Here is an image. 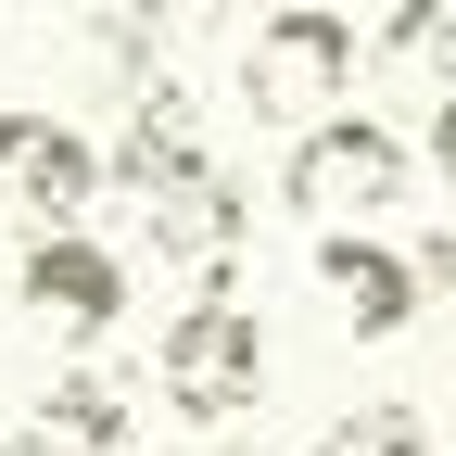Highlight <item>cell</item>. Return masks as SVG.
I'll return each mask as SVG.
<instances>
[{
  "mask_svg": "<svg viewBox=\"0 0 456 456\" xmlns=\"http://www.w3.org/2000/svg\"><path fill=\"white\" fill-rule=\"evenodd\" d=\"M152 380H165V406H178L191 431L254 419L266 406V317L241 292H191L178 317H165V342H152Z\"/></svg>",
  "mask_w": 456,
  "mask_h": 456,
  "instance_id": "obj_1",
  "label": "cell"
},
{
  "mask_svg": "<svg viewBox=\"0 0 456 456\" xmlns=\"http://www.w3.org/2000/svg\"><path fill=\"white\" fill-rule=\"evenodd\" d=\"M241 102L266 127H330V114H355V13H266L241 38Z\"/></svg>",
  "mask_w": 456,
  "mask_h": 456,
  "instance_id": "obj_2",
  "label": "cell"
},
{
  "mask_svg": "<svg viewBox=\"0 0 456 456\" xmlns=\"http://www.w3.org/2000/svg\"><path fill=\"white\" fill-rule=\"evenodd\" d=\"M406 178H419V152L393 140L380 114H330V127H305L292 165H279L292 216H317V228H368V216H393V203H406Z\"/></svg>",
  "mask_w": 456,
  "mask_h": 456,
  "instance_id": "obj_3",
  "label": "cell"
},
{
  "mask_svg": "<svg viewBox=\"0 0 456 456\" xmlns=\"http://www.w3.org/2000/svg\"><path fill=\"white\" fill-rule=\"evenodd\" d=\"M0 203L26 216V241H64V228H89V203H102V140H89V127H64V114H13Z\"/></svg>",
  "mask_w": 456,
  "mask_h": 456,
  "instance_id": "obj_4",
  "label": "cell"
},
{
  "mask_svg": "<svg viewBox=\"0 0 456 456\" xmlns=\"http://www.w3.org/2000/svg\"><path fill=\"white\" fill-rule=\"evenodd\" d=\"M13 305H26L51 342H102L114 317H127V254H102L89 228H64V241H26Z\"/></svg>",
  "mask_w": 456,
  "mask_h": 456,
  "instance_id": "obj_5",
  "label": "cell"
},
{
  "mask_svg": "<svg viewBox=\"0 0 456 456\" xmlns=\"http://www.w3.org/2000/svg\"><path fill=\"white\" fill-rule=\"evenodd\" d=\"M140 241H152L165 266H191L203 292H228V241H241V191H228L216 165H191V178L140 191Z\"/></svg>",
  "mask_w": 456,
  "mask_h": 456,
  "instance_id": "obj_6",
  "label": "cell"
},
{
  "mask_svg": "<svg viewBox=\"0 0 456 456\" xmlns=\"http://www.w3.org/2000/svg\"><path fill=\"white\" fill-rule=\"evenodd\" d=\"M317 279H330V317L355 330V342H393L419 317V266L393 254V241H368V228H317Z\"/></svg>",
  "mask_w": 456,
  "mask_h": 456,
  "instance_id": "obj_7",
  "label": "cell"
},
{
  "mask_svg": "<svg viewBox=\"0 0 456 456\" xmlns=\"http://www.w3.org/2000/svg\"><path fill=\"white\" fill-rule=\"evenodd\" d=\"M38 431L64 444V456H114V444H127V393H114L102 368H64V380L38 393Z\"/></svg>",
  "mask_w": 456,
  "mask_h": 456,
  "instance_id": "obj_8",
  "label": "cell"
},
{
  "mask_svg": "<svg viewBox=\"0 0 456 456\" xmlns=\"http://www.w3.org/2000/svg\"><path fill=\"white\" fill-rule=\"evenodd\" d=\"M317 456H431V431H419V406H342L317 431Z\"/></svg>",
  "mask_w": 456,
  "mask_h": 456,
  "instance_id": "obj_9",
  "label": "cell"
},
{
  "mask_svg": "<svg viewBox=\"0 0 456 456\" xmlns=\"http://www.w3.org/2000/svg\"><path fill=\"white\" fill-rule=\"evenodd\" d=\"M127 26H140V38H216L228 0H127Z\"/></svg>",
  "mask_w": 456,
  "mask_h": 456,
  "instance_id": "obj_10",
  "label": "cell"
},
{
  "mask_svg": "<svg viewBox=\"0 0 456 456\" xmlns=\"http://www.w3.org/2000/svg\"><path fill=\"white\" fill-rule=\"evenodd\" d=\"M406 266H419V292H456V228H431V241H419Z\"/></svg>",
  "mask_w": 456,
  "mask_h": 456,
  "instance_id": "obj_11",
  "label": "cell"
},
{
  "mask_svg": "<svg viewBox=\"0 0 456 456\" xmlns=\"http://www.w3.org/2000/svg\"><path fill=\"white\" fill-rule=\"evenodd\" d=\"M431 165H444V191H456V77H444V102H431Z\"/></svg>",
  "mask_w": 456,
  "mask_h": 456,
  "instance_id": "obj_12",
  "label": "cell"
},
{
  "mask_svg": "<svg viewBox=\"0 0 456 456\" xmlns=\"http://www.w3.org/2000/svg\"><path fill=\"white\" fill-rule=\"evenodd\" d=\"M0 456H64V444H51V431H38V419H26V431H13V444H0Z\"/></svg>",
  "mask_w": 456,
  "mask_h": 456,
  "instance_id": "obj_13",
  "label": "cell"
},
{
  "mask_svg": "<svg viewBox=\"0 0 456 456\" xmlns=\"http://www.w3.org/2000/svg\"><path fill=\"white\" fill-rule=\"evenodd\" d=\"M279 13H342V0H279Z\"/></svg>",
  "mask_w": 456,
  "mask_h": 456,
  "instance_id": "obj_14",
  "label": "cell"
},
{
  "mask_svg": "<svg viewBox=\"0 0 456 456\" xmlns=\"http://www.w3.org/2000/svg\"><path fill=\"white\" fill-rule=\"evenodd\" d=\"M0 152H13V102H0Z\"/></svg>",
  "mask_w": 456,
  "mask_h": 456,
  "instance_id": "obj_15",
  "label": "cell"
}]
</instances>
